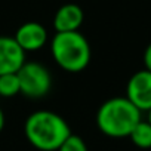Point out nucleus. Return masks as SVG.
Here are the masks:
<instances>
[{
  "mask_svg": "<svg viewBox=\"0 0 151 151\" xmlns=\"http://www.w3.org/2000/svg\"><path fill=\"white\" fill-rule=\"evenodd\" d=\"M24 132L34 148L40 151H56L71 133V129L59 114L47 110H39L27 117Z\"/></svg>",
  "mask_w": 151,
  "mask_h": 151,
  "instance_id": "1",
  "label": "nucleus"
},
{
  "mask_svg": "<svg viewBox=\"0 0 151 151\" xmlns=\"http://www.w3.org/2000/svg\"><path fill=\"white\" fill-rule=\"evenodd\" d=\"M139 120L141 111L126 96L107 99L96 113L98 129L110 138H127Z\"/></svg>",
  "mask_w": 151,
  "mask_h": 151,
  "instance_id": "2",
  "label": "nucleus"
},
{
  "mask_svg": "<svg viewBox=\"0 0 151 151\" xmlns=\"http://www.w3.org/2000/svg\"><path fill=\"white\" fill-rule=\"evenodd\" d=\"M50 53L56 65L68 73L83 71L92 56L91 45L80 31L55 33L50 40Z\"/></svg>",
  "mask_w": 151,
  "mask_h": 151,
  "instance_id": "3",
  "label": "nucleus"
},
{
  "mask_svg": "<svg viewBox=\"0 0 151 151\" xmlns=\"http://www.w3.org/2000/svg\"><path fill=\"white\" fill-rule=\"evenodd\" d=\"M21 93L31 99L43 98L52 88V76L49 70L39 62H24L17 71Z\"/></svg>",
  "mask_w": 151,
  "mask_h": 151,
  "instance_id": "4",
  "label": "nucleus"
},
{
  "mask_svg": "<svg viewBox=\"0 0 151 151\" xmlns=\"http://www.w3.org/2000/svg\"><path fill=\"white\" fill-rule=\"evenodd\" d=\"M126 98L142 113L151 108V71L139 70L126 85Z\"/></svg>",
  "mask_w": 151,
  "mask_h": 151,
  "instance_id": "5",
  "label": "nucleus"
},
{
  "mask_svg": "<svg viewBox=\"0 0 151 151\" xmlns=\"http://www.w3.org/2000/svg\"><path fill=\"white\" fill-rule=\"evenodd\" d=\"M14 39L25 53L37 52L47 42V30L45 28L43 24L30 21V22H25L21 27H18Z\"/></svg>",
  "mask_w": 151,
  "mask_h": 151,
  "instance_id": "6",
  "label": "nucleus"
},
{
  "mask_svg": "<svg viewBox=\"0 0 151 151\" xmlns=\"http://www.w3.org/2000/svg\"><path fill=\"white\" fill-rule=\"evenodd\" d=\"M25 62V52L14 37L0 36V76L17 73Z\"/></svg>",
  "mask_w": 151,
  "mask_h": 151,
  "instance_id": "7",
  "label": "nucleus"
},
{
  "mask_svg": "<svg viewBox=\"0 0 151 151\" xmlns=\"http://www.w3.org/2000/svg\"><path fill=\"white\" fill-rule=\"evenodd\" d=\"M85 21L83 9L76 3L62 5L53 17V28L56 33H70L79 31Z\"/></svg>",
  "mask_w": 151,
  "mask_h": 151,
  "instance_id": "8",
  "label": "nucleus"
},
{
  "mask_svg": "<svg viewBox=\"0 0 151 151\" xmlns=\"http://www.w3.org/2000/svg\"><path fill=\"white\" fill-rule=\"evenodd\" d=\"M130 138L132 144L141 150H150L151 148V124L147 120H139L136 123V126L132 129L130 135L127 136Z\"/></svg>",
  "mask_w": 151,
  "mask_h": 151,
  "instance_id": "9",
  "label": "nucleus"
},
{
  "mask_svg": "<svg viewBox=\"0 0 151 151\" xmlns=\"http://www.w3.org/2000/svg\"><path fill=\"white\" fill-rule=\"evenodd\" d=\"M18 93H21L18 74L9 73V74L0 76V96L12 98V96H17Z\"/></svg>",
  "mask_w": 151,
  "mask_h": 151,
  "instance_id": "10",
  "label": "nucleus"
},
{
  "mask_svg": "<svg viewBox=\"0 0 151 151\" xmlns=\"http://www.w3.org/2000/svg\"><path fill=\"white\" fill-rule=\"evenodd\" d=\"M56 151H88V147H86V142L79 135L70 133Z\"/></svg>",
  "mask_w": 151,
  "mask_h": 151,
  "instance_id": "11",
  "label": "nucleus"
},
{
  "mask_svg": "<svg viewBox=\"0 0 151 151\" xmlns=\"http://www.w3.org/2000/svg\"><path fill=\"white\" fill-rule=\"evenodd\" d=\"M144 65H145V70L151 71V43L144 50Z\"/></svg>",
  "mask_w": 151,
  "mask_h": 151,
  "instance_id": "12",
  "label": "nucleus"
},
{
  "mask_svg": "<svg viewBox=\"0 0 151 151\" xmlns=\"http://www.w3.org/2000/svg\"><path fill=\"white\" fill-rule=\"evenodd\" d=\"M3 127H5V114H3L2 108H0V132L3 130Z\"/></svg>",
  "mask_w": 151,
  "mask_h": 151,
  "instance_id": "13",
  "label": "nucleus"
},
{
  "mask_svg": "<svg viewBox=\"0 0 151 151\" xmlns=\"http://www.w3.org/2000/svg\"><path fill=\"white\" fill-rule=\"evenodd\" d=\"M147 113H148V117H147V122H148V123L151 124V108H150V110H148Z\"/></svg>",
  "mask_w": 151,
  "mask_h": 151,
  "instance_id": "14",
  "label": "nucleus"
}]
</instances>
